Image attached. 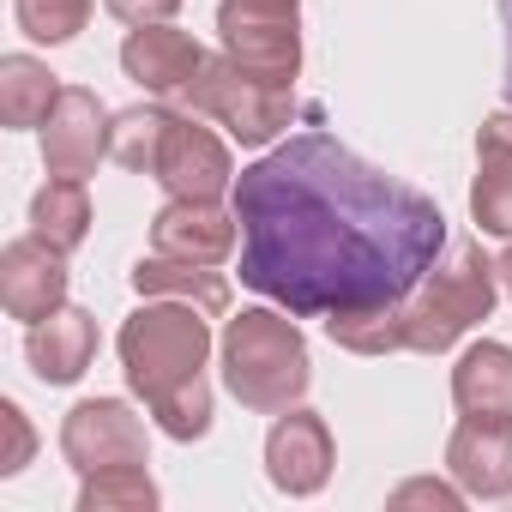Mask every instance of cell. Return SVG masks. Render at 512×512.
<instances>
[{
  "label": "cell",
  "instance_id": "14",
  "mask_svg": "<svg viewBox=\"0 0 512 512\" xmlns=\"http://www.w3.org/2000/svg\"><path fill=\"white\" fill-rule=\"evenodd\" d=\"M446 470L470 500H506L512 494V422L464 416L446 440Z\"/></svg>",
  "mask_w": 512,
  "mask_h": 512
},
{
  "label": "cell",
  "instance_id": "24",
  "mask_svg": "<svg viewBox=\"0 0 512 512\" xmlns=\"http://www.w3.org/2000/svg\"><path fill=\"white\" fill-rule=\"evenodd\" d=\"M0 428H7V452H0V476H19L25 464H31V452H37V434H31V422H25V410L7 398L0 404Z\"/></svg>",
  "mask_w": 512,
  "mask_h": 512
},
{
  "label": "cell",
  "instance_id": "25",
  "mask_svg": "<svg viewBox=\"0 0 512 512\" xmlns=\"http://www.w3.org/2000/svg\"><path fill=\"white\" fill-rule=\"evenodd\" d=\"M392 506H440V512H458V506H464V488L434 482V476H416V482L392 488Z\"/></svg>",
  "mask_w": 512,
  "mask_h": 512
},
{
  "label": "cell",
  "instance_id": "11",
  "mask_svg": "<svg viewBox=\"0 0 512 512\" xmlns=\"http://www.w3.org/2000/svg\"><path fill=\"white\" fill-rule=\"evenodd\" d=\"M205 49L187 37V31H169V25H139L127 43H121V67L127 79L145 91V97H163V103H181L193 91V79L205 73Z\"/></svg>",
  "mask_w": 512,
  "mask_h": 512
},
{
  "label": "cell",
  "instance_id": "13",
  "mask_svg": "<svg viewBox=\"0 0 512 512\" xmlns=\"http://www.w3.org/2000/svg\"><path fill=\"white\" fill-rule=\"evenodd\" d=\"M235 241H241V223L217 199H169L151 217V253H169V260L223 266L235 253Z\"/></svg>",
  "mask_w": 512,
  "mask_h": 512
},
{
  "label": "cell",
  "instance_id": "8",
  "mask_svg": "<svg viewBox=\"0 0 512 512\" xmlns=\"http://www.w3.org/2000/svg\"><path fill=\"white\" fill-rule=\"evenodd\" d=\"M61 458L79 470V482L97 470H115V464H151L145 458V422L121 398H85L61 422Z\"/></svg>",
  "mask_w": 512,
  "mask_h": 512
},
{
  "label": "cell",
  "instance_id": "7",
  "mask_svg": "<svg viewBox=\"0 0 512 512\" xmlns=\"http://www.w3.org/2000/svg\"><path fill=\"white\" fill-rule=\"evenodd\" d=\"M151 181H163L169 199H223V193H235V163H229V145L211 127H199L193 109H175L169 133L157 145Z\"/></svg>",
  "mask_w": 512,
  "mask_h": 512
},
{
  "label": "cell",
  "instance_id": "2",
  "mask_svg": "<svg viewBox=\"0 0 512 512\" xmlns=\"http://www.w3.org/2000/svg\"><path fill=\"white\" fill-rule=\"evenodd\" d=\"M211 314L193 302L145 296L139 314H127L115 350L127 368V386L145 398L157 428L169 440H205L211 434V386H205V356H211Z\"/></svg>",
  "mask_w": 512,
  "mask_h": 512
},
{
  "label": "cell",
  "instance_id": "18",
  "mask_svg": "<svg viewBox=\"0 0 512 512\" xmlns=\"http://www.w3.org/2000/svg\"><path fill=\"white\" fill-rule=\"evenodd\" d=\"M133 290L139 296H169V302H193L199 314H223L229 308V278L217 266L199 260H169V253H145L133 266Z\"/></svg>",
  "mask_w": 512,
  "mask_h": 512
},
{
  "label": "cell",
  "instance_id": "16",
  "mask_svg": "<svg viewBox=\"0 0 512 512\" xmlns=\"http://www.w3.org/2000/svg\"><path fill=\"white\" fill-rule=\"evenodd\" d=\"M470 217L488 235H512V109L488 115L476 133V187H470Z\"/></svg>",
  "mask_w": 512,
  "mask_h": 512
},
{
  "label": "cell",
  "instance_id": "22",
  "mask_svg": "<svg viewBox=\"0 0 512 512\" xmlns=\"http://www.w3.org/2000/svg\"><path fill=\"white\" fill-rule=\"evenodd\" d=\"M151 506H157V482L145 476V464L97 470L79 488V512H151Z\"/></svg>",
  "mask_w": 512,
  "mask_h": 512
},
{
  "label": "cell",
  "instance_id": "23",
  "mask_svg": "<svg viewBox=\"0 0 512 512\" xmlns=\"http://www.w3.org/2000/svg\"><path fill=\"white\" fill-rule=\"evenodd\" d=\"M13 13H19V31L31 43H73L91 19V0H13Z\"/></svg>",
  "mask_w": 512,
  "mask_h": 512
},
{
  "label": "cell",
  "instance_id": "9",
  "mask_svg": "<svg viewBox=\"0 0 512 512\" xmlns=\"http://www.w3.org/2000/svg\"><path fill=\"white\" fill-rule=\"evenodd\" d=\"M109 109L85 85H61L49 121H43V169L61 181H91L97 163L109 157Z\"/></svg>",
  "mask_w": 512,
  "mask_h": 512
},
{
  "label": "cell",
  "instance_id": "20",
  "mask_svg": "<svg viewBox=\"0 0 512 512\" xmlns=\"http://www.w3.org/2000/svg\"><path fill=\"white\" fill-rule=\"evenodd\" d=\"M31 229H37L49 247L73 253V247L91 235V193H85V181H61V175H49V187L31 199Z\"/></svg>",
  "mask_w": 512,
  "mask_h": 512
},
{
  "label": "cell",
  "instance_id": "21",
  "mask_svg": "<svg viewBox=\"0 0 512 512\" xmlns=\"http://www.w3.org/2000/svg\"><path fill=\"white\" fill-rule=\"evenodd\" d=\"M169 103L157 97V103H133V109H121L115 121H109V157L115 163H127V169H139V175H151V163H157V145H163V133H169Z\"/></svg>",
  "mask_w": 512,
  "mask_h": 512
},
{
  "label": "cell",
  "instance_id": "27",
  "mask_svg": "<svg viewBox=\"0 0 512 512\" xmlns=\"http://www.w3.org/2000/svg\"><path fill=\"white\" fill-rule=\"evenodd\" d=\"M500 25H506V103H512V0H500Z\"/></svg>",
  "mask_w": 512,
  "mask_h": 512
},
{
  "label": "cell",
  "instance_id": "4",
  "mask_svg": "<svg viewBox=\"0 0 512 512\" xmlns=\"http://www.w3.org/2000/svg\"><path fill=\"white\" fill-rule=\"evenodd\" d=\"M500 296V266L476 241H452L440 260L422 272V284L398 302V326H404V350L416 356H440L452 350L470 326H482L494 314Z\"/></svg>",
  "mask_w": 512,
  "mask_h": 512
},
{
  "label": "cell",
  "instance_id": "5",
  "mask_svg": "<svg viewBox=\"0 0 512 512\" xmlns=\"http://www.w3.org/2000/svg\"><path fill=\"white\" fill-rule=\"evenodd\" d=\"M181 109H193V115H205V121L229 127V139H241V145L260 151V145H272V139L296 121V85L253 79L241 61L211 55V61H205V73L193 79V91L181 97Z\"/></svg>",
  "mask_w": 512,
  "mask_h": 512
},
{
  "label": "cell",
  "instance_id": "15",
  "mask_svg": "<svg viewBox=\"0 0 512 512\" xmlns=\"http://www.w3.org/2000/svg\"><path fill=\"white\" fill-rule=\"evenodd\" d=\"M25 356L43 386H73L97 362V320L85 308H55L49 320H37L25 332Z\"/></svg>",
  "mask_w": 512,
  "mask_h": 512
},
{
  "label": "cell",
  "instance_id": "12",
  "mask_svg": "<svg viewBox=\"0 0 512 512\" xmlns=\"http://www.w3.org/2000/svg\"><path fill=\"white\" fill-rule=\"evenodd\" d=\"M266 476L272 488L284 494H320L326 476H332V428L314 416V410H278L272 434H266Z\"/></svg>",
  "mask_w": 512,
  "mask_h": 512
},
{
  "label": "cell",
  "instance_id": "19",
  "mask_svg": "<svg viewBox=\"0 0 512 512\" xmlns=\"http://www.w3.org/2000/svg\"><path fill=\"white\" fill-rule=\"evenodd\" d=\"M55 97H61V79L43 61H31V55H7V61H0V127H13V133L43 127Z\"/></svg>",
  "mask_w": 512,
  "mask_h": 512
},
{
  "label": "cell",
  "instance_id": "10",
  "mask_svg": "<svg viewBox=\"0 0 512 512\" xmlns=\"http://www.w3.org/2000/svg\"><path fill=\"white\" fill-rule=\"evenodd\" d=\"M0 302H7L13 320L37 326L55 308H67V253L49 247L37 229L0 247Z\"/></svg>",
  "mask_w": 512,
  "mask_h": 512
},
{
  "label": "cell",
  "instance_id": "17",
  "mask_svg": "<svg viewBox=\"0 0 512 512\" xmlns=\"http://www.w3.org/2000/svg\"><path fill=\"white\" fill-rule=\"evenodd\" d=\"M452 404L482 422H512V350L506 344H470L452 368Z\"/></svg>",
  "mask_w": 512,
  "mask_h": 512
},
{
  "label": "cell",
  "instance_id": "26",
  "mask_svg": "<svg viewBox=\"0 0 512 512\" xmlns=\"http://www.w3.org/2000/svg\"><path fill=\"white\" fill-rule=\"evenodd\" d=\"M103 7L121 19V25H169L175 13H181V0H103Z\"/></svg>",
  "mask_w": 512,
  "mask_h": 512
},
{
  "label": "cell",
  "instance_id": "3",
  "mask_svg": "<svg viewBox=\"0 0 512 512\" xmlns=\"http://www.w3.org/2000/svg\"><path fill=\"white\" fill-rule=\"evenodd\" d=\"M308 380H314V362H308V338L290 308H278V302L241 308L223 326V386L247 410H260V416L296 410Z\"/></svg>",
  "mask_w": 512,
  "mask_h": 512
},
{
  "label": "cell",
  "instance_id": "6",
  "mask_svg": "<svg viewBox=\"0 0 512 512\" xmlns=\"http://www.w3.org/2000/svg\"><path fill=\"white\" fill-rule=\"evenodd\" d=\"M223 55L253 79L296 85L302 73V0H217Z\"/></svg>",
  "mask_w": 512,
  "mask_h": 512
},
{
  "label": "cell",
  "instance_id": "28",
  "mask_svg": "<svg viewBox=\"0 0 512 512\" xmlns=\"http://www.w3.org/2000/svg\"><path fill=\"white\" fill-rule=\"evenodd\" d=\"M494 266H500V290L512 296V235H506V253H500V260H494Z\"/></svg>",
  "mask_w": 512,
  "mask_h": 512
},
{
  "label": "cell",
  "instance_id": "1",
  "mask_svg": "<svg viewBox=\"0 0 512 512\" xmlns=\"http://www.w3.org/2000/svg\"><path fill=\"white\" fill-rule=\"evenodd\" d=\"M241 284L296 320L404 302L446 253V217L332 133H296L235 175Z\"/></svg>",
  "mask_w": 512,
  "mask_h": 512
}]
</instances>
